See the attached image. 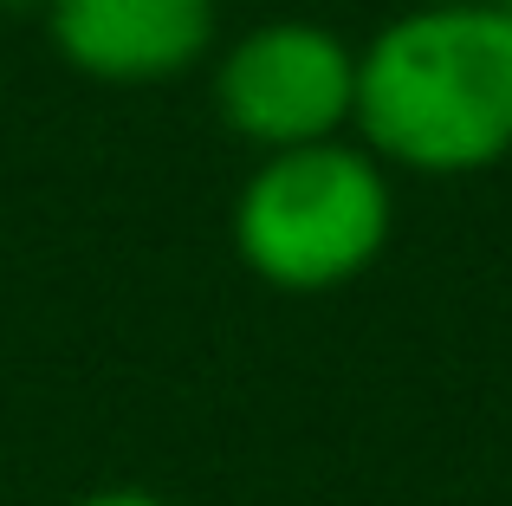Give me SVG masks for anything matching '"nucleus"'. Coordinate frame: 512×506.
Wrapping results in <instances>:
<instances>
[{
	"instance_id": "nucleus-1",
	"label": "nucleus",
	"mask_w": 512,
	"mask_h": 506,
	"mask_svg": "<svg viewBox=\"0 0 512 506\" xmlns=\"http://www.w3.org/2000/svg\"><path fill=\"white\" fill-rule=\"evenodd\" d=\"M350 137L389 176H480L512 156L506 7L402 0L357 46Z\"/></svg>"
},
{
	"instance_id": "nucleus-2",
	"label": "nucleus",
	"mask_w": 512,
	"mask_h": 506,
	"mask_svg": "<svg viewBox=\"0 0 512 506\" xmlns=\"http://www.w3.org/2000/svg\"><path fill=\"white\" fill-rule=\"evenodd\" d=\"M234 253L273 292H338L389 253L396 176L357 137L253 156L234 189Z\"/></svg>"
},
{
	"instance_id": "nucleus-3",
	"label": "nucleus",
	"mask_w": 512,
	"mask_h": 506,
	"mask_svg": "<svg viewBox=\"0 0 512 506\" xmlns=\"http://www.w3.org/2000/svg\"><path fill=\"white\" fill-rule=\"evenodd\" d=\"M214 117L247 150H305L350 137L357 111V46L325 20L279 13L214 46Z\"/></svg>"
},
{
	"instance_id": "nucleus-4",
	"label": "nucleus",
	"mask_w": 512,
	"mask_h": 506,
	"mask_svg": "<svg viewBox=\"0 0 512 506\" xmlns=\"http://www.w3.org/2000/svg\"><path fill=\"white\" fill-rule=\"evenodd\" d=\"M39 20L78 78L117 91L175 85L221 46V0H46Z\"/></svg>"
},
{
	"instance_id": "nucleus-5",
	"label": "nucleus",
	"mask_w": 512,
	"mask_h": 506,
	"mask_svg": "<svg viewBox=\"0 0 512 506\" xmlns=\"http://www.w3.org/2000/svg\"><path fill=\"white\" fill-rule=\"evenodd\" d=\"M72 506H175V500H163L156 487H91Z\"/></svg>"
},
{
	"instance_id": "nucleus-6",
	"label": "nucleus",
	"mask_w": 512,
	"mask_h": 506,
	"mask_svg": "<svg viewBox=\"0 0 512 506\" xmlns=\"http://www.w3.org/2000/svg\"><path fill=\"white\" fill-rule=\"evenodd\" d=\"M46 0H0V13H39Z\"/></svg>"
},
{
	"instance_id": "nucleus-7",
	"label": "nucleus",
	"mask_w": 512,
	"mask_h": 506,
	"mask_svg": "<svg viewBox=\"0 0 512 506\" xmlns=\"http://www.w3.org/2000/svg\"><path fill=\"white\" fill-rule=\"evenodd\" d=\"M448 7H500V0H448Z\"/></svg>"
},
{
	"instance_id": "nucleus-8",
	"label": "nucleus",
	"mask_w": 512,
	"mask_h": 506,
	"mask_svg": "<svg viewBox=\"0 0 512 506\" xmlns=\"http://www.w3.org/2000/svg\"><path fill=\"white\" fill-rule=\"evenodd\" d=\"M500 7H506V20H512V0H500Z\"/></svg>"
}]
</instances>
